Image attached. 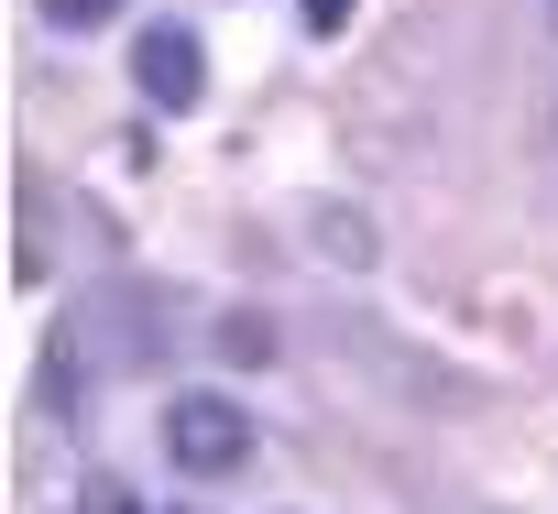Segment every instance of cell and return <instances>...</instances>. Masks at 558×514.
Here are the masks:
<instances>
[{
  "instance_id": "6da1fadb",
  "label": "cell",
  "mask_w": 558,
  "mask_h": 514,
  "mask_svg": "<svg viewBox=\"0 0 558 514\" xmlns=\"http://www.w3.org/2000/svg\"><path fill=\"white\" fill-rule=\"evenodd\" d=\"M165 460H175L186 481H230V470L252 460V416H241L230 394H175V405H165Z\"/></svg>"
},
{
  "instance_id": "7a4b0ae2",
  "label": "cell",
  "mask_w": 558,
  "mask_h": 514,
  "mask_svg": "<svg viewBox=\"0 0 558 514\" xmlns=\"http://www.w3.org/2000/svg\"><path fill=\"white\" fill-rule=\"evenodd\" d=\"M132 77H143L154 110H197V99H208V56H197L186 23H154V34L132 45Z\"/></svg>"
},
{
  "instance_id": "3957f363",
  "label": "cell",
  "mask_w": 558,
  "mask_h": 514,
  "mask_svg": "<svg viewBox=\"0 0 558 514\" xmlns=\"http://www.w3.org/2000/svg\"><path fill=\"white\" fill-rule=\"evenodd\" d=\"M219 362H241V372H252V362H274V318L230 307V318H219Z\"/></svg>"
},
{
  "instance_id": "277c9868",
  "label": "cell",
  "mask_w": 558,
  "mask_h": 514,
  "mask_svg": "<svg viewBox=\"0 0 558 514\" xmlns=\"http://www.w3.org/2000/svg\"><path fill=\"white\" fill-rule=\"evenodd\" d=\"M318 241H329V264H373V219H340V208H318Z\"/></svg>"
},
{
  "instance_id": "5b68a950",
  "label": "cell",
  "mask_w": 558,
  "mask_h": 514,
  "mask_svg": "<svg viewBox=\"0 0 558 514\" xmlns=\"http://www.w3.org/2000/svg\"><path fill=\"white\" fill-rule=\"evenodd\" d=\"M110 12H121V0H45V23H56V34H88V23H110Z\"/></svg>"
},
{
  "instance_id": "8992f818",
  "label": "cell",
  "mask_w": 558,
  "mask_h": 514,
  "mask_svg": "<svg viewBox=\"0 0 558 514\" xmlns=\"http://www.w3.org/2000/svg\"><path fill=\"white\" fill-rule=\"evenodd\" d=\"M307 12V34H351V0H296Z\"/></svg>"
},
{
  "instance_id": "52a82bcc",
  "label": "cell",
  "mask_w": 558,
  "mask_h": 514,
  "mask_svg": "<svg viewBox=\"0 0 558 514\" xmlns=\"http://www.w3.org/2000/svg\"><path fill=\"white\" fill-rule=\"evenodd\" d=\"M88 514H143V503H132V481H88Z\"/></svg>"
}]
</instances>
